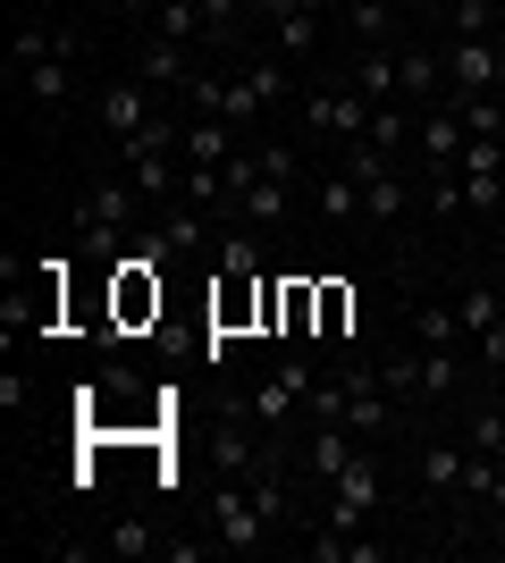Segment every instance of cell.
<instances>
[{"label":"cell","instance_id":"1","mask_svg":"<svg viewBox=\"0 0 505 563\" xmlns=\"http://www.w3.org/2000/svg\"><path fill=\"white\" fill-rule=\"evenodd\" d=\"M371 110H380V101L362 93V85H320V93H304V126H312V135H329V143L371 135Z\"/></svg>","mask_w":505,"mask_h":563},{"label":"cell","instance_id":"2","mask_svg":"<svg viewBox=\"0 0 505 563\" xmlns=\"http://www.w3.org/2000/svg\"><path fill=\"white\" fill-rule=\"evenodd\" d=\"M438 59H447V85H455V93H497V85H505V43H497V34H481V43L447 34Z\"/></svg>","mask_w":505,"mask_h":563},{"label":"cell","instance_id":"3","mask_svg":"<svg viewBox=\"0 0 505 563\" xmlns=\"http://www.w3.org/2000/svg\"><path fill=\"white\" fill-rule=\"evenodd\" d=\"M455 320H463V336L481 345V362H488V371H505V303H497V286H488V278H472V286L455 295Z\"/></svg>","mask_w":505,"mask_h":563},{"label":"cell","instance_id":"4","mask_svg":"<svg viewBox=\"0 0 505 563\" xmlns=\"http://www.w3.org/2000/svg\"><path fill=\"white\" fill-rule=\"evenodd\" d=\"M371 514H380V463L354 454V463L329 479V530H362Z\"/></svg>","mask_w":505,"mask_h":563},{"label":"cell","instance_id":"5","mask_svg":"<svg viewBox=\"0 0 505 563\" xmlns=\"http://www.w3.org/2000/svg\"><path fill=\"white\" fill-rule=\"evenodd\" d=\"M312 387H320V371H304V362H287V371H270L262 387L244 396V412H253V421H262V429H287L295 412H304V396H312Z\"/></svg>","mask_w":505,"mask_h":563},{"label":"cell","instance_id":"6","mask_svg":"<svg viewBox=\"0 0 505 563\" xmlns=\"http://www.w3.org/2000/svg\"><path fill=\"white\" fill-rule=\"evenodd\" d=\"M455 168H463V202L472 211H497L505 202V135H472Z\"/></svg>","mask_w":505,"mask_h":563},{"label":"cell","instance_id":"7","mask_svg":"<svg viewBox=\"0 0 505 563\" xmlns=\"http://www.w3.org/2000/svg\"><path fill=\"white\" fill-rule=\"evenodd\" d=\"M144 85H152V76H110V85H101V126H110L119 143H135V135L152 126V118H161Z\"/></svg>","mask_w":505,"mask_h":563},{"label":"cell","instance_id":"8","mask_svg":"<svg viewBox=\"0 0 505 563\" xmlns=\"http://www.w3.org/2000/svg\"><path fill=\"white\" fill-rule=\"evenodd\" d=\"M211 530H219V547L228 555H253L262 547V505H253V488H219V505H211Z\"/></svg>","mask_w":505,"mask_h":563},{"label":"cell","instance_id":"9","mask_svg":"<svg viewBox=\"0 0 505 563\" xmlns=\"http://www.w3.org/2000/svg\"><path fill=\"white\" fill-rule=\"evenodd\" d=\"M413 143H421V161H430V168H455L472 135H463L455 101H430V110H421V135H413Z\"/></svg>","mask_w":505,"mask_h":563},{"label":"cell","instance_id":"10","mask_svg":"<svg viewBox=\"0 0 505 563\" xmlns=\"http://www.w3.org/2000/svg\"><path fill=\"white\" fill-rule=\"evenodd\" d=\"M354 454L362 446H354V429H345V421H312V429H304V471H312V479H337Z\"/></svg>","mask_w":505,"mask_h":563},{"label":"cell","instance_id":"11","mask_svg":"<svg viewBox=\"0 0 505 563\" xmlns=\"http://www.w3.org/2000/svg\"><path fill=\"white\" fill-rule=\"evenodd\" d=\"M354 85H362L371 101H405V51H396V43H362Z\"/></svg>","mask_w":505,"mask_h":563},{"label":"cell","instance_id":"12","mask_svg":"<svg viewBox=\"0 0 505 563\" xmlns=\"http://www.w3.org/2000/svg\"><path fill=\"white\" fill-rule=\"evenodd\" d=\"M177 152H186V161H202V168H228V161H237V126H228L219 110H202V118H186Z\"/></svg>","mask_w":505,"mask_h":563},{"label":"cell","instance_id":"13","mask_svg":"<svg viewBox=\"0 0 505 563\" xmlns=\"http://www.w3.org/2000/svg\"><path fill=\"white\" fill-rule=\"evenodd\" d=\"M127 186L144 194V202H177V186H186V168L168 161V152H152V143H135V152H127Z\"/></svg>","mask_w":505,"mask_h":563},{"label":"cell","instance_id":"14","mask_svg":"<svg viewBox=\"0 0 505 563\" xmlns=\"http://www.w3.org/2000/svg\"><path fill=\"white\" fill-rule=\"evenodd\" d=\"M152 43H211L202 0H152Z\"/></svg>","mask_w":505,"mask_h":563},{"label":"cell","instance_id":"15","mask_svg":"<svg viewBox=\"0 0 505 563\" xmlns=\"http://www.w3.org/2000/svg\"><path fill=\"white\" fill-rule=\"evenodd\" d=\"M237 211H244V228H287V211H295V186L262 177V186H244V194H237Z\"/></svg>","mask_w":505,"mask_h":563},{"label":"cell","instance_id":"16","mask_svg":"<svg viewBox=\"0 0 505 563\" xmlns=\"http://www.w3.org/2000/svg\"><path fill=\"white\" fill-rule=\"evenodd\" d=\"M135 202H144L135 186H94V194H85V228L127 235V228H135Z\"/></svg>","mask_w":505,"mask_h":563},{"label":"cell","instance_id":"17","mask_svg":"<svg viewBox=\"0 0 505 563\" xmlns=\"http://www.w3.org/2000/svg\"><path fill=\"white\" fill-rule=\"evenodd\" d=\"M413 336H421L430 353H463V345H472L463 320H455V303H421V311H413Z\"/></svg>","mask_w":505,"mask_h":563},{"label":"cell","instance_id":"18","mask_svg":"<svg viewBox=\"0 0 505 563\" xmlns=\"http://www.w3.org/2000/svg\"><path fill=\"white\" fill-rule=\"evenodd\" d=\"M438 85H447V59H438V51H405V101L413 110H430Z\"/></svg>","mask_w":505,"mask_h":563},{"label":"cell","instance_id":"19","mask_svg":"<svg viewBox=\"0 0 505 563\" xmlns=\"http://www.w3.org/2000/svg\"><path fill=\"white\" fill-rule=\"evenodd\" d=\"M219 269H228V278H262V228H228L219 235Z\"/></svg>","mask_w":505,"mask_h":563},{"label":"cell","instance_id":"20","mask_svg":"<svg viewBox=\"0 0 505 563\" xmlns=\"http://www.w3.org/2000/svg\"><path fill=\"white\" fill-rule=\"evenodd\" d=\"M144 76H152V85H177V93H186L202 68L186 59V43H144Z\"/></svg>","mask_w":505,"mask_h":563},{"label":"cell","instance_id":"21","mask_svg":"<svg viewBox=\"0 0 505 563\" xmlns=\"http://www.w3.org/2000/svg\"><path fill=\"white\" fill-rule=\"evenodd\" d=\"M405 202H413V186H405V177H396V168L362 186V219H380V228H387V219H405Z\"/></svg>","mask_w":505,"mask_h":563},{"label":"cell","instance_id":"22","mask_svg":"<svg viewBox=\"0 0 505 563\" xmlns=\"http://www.w3.org/2000/svg\"><path fill=\"white\" fill-rule=\"evenodd\" d=\"M463 471H472V454H463V446H447V438L421 446V488H463Z\"/></svg>","mask_w":505,"mask_h":563},{"label":"cell","instance_id":"23","mask_svg":"<svg viewBox=\"0 0 505 563\" xmlns=\"http://www.w3.org/2000/svg\"><path fill=\"white\" fill-rule=\"evenodd\" d=\"M68 59H34V68H25V101H43V110H59V101H68Z\"/></svg>","mask_w":505,"mask_h":563},{"label":"cell","instance_id":"24","mask_svg":"<svg viewBox=\"0 0 505 563\" xmlns=\"http://www.w3.org/2000/svg\"><path fill=\"white\" fill-rule=\"evenodd\" d=\"M312 211H320V219H354V211H362V186L337 168V177H320V186H312Z\"/></svg>","mask_w":505,"mask_h":563},{"label":"cell","instance_id":"25","mask_svg":"<svg viewBox=\"0 0 505 563\" xmlns=\"http://www.w3.org/2000/svg\"><path fill=\"white\" fill-rule=\"evenodd\" d=\"M211 463H219V471H253V463H262V446H253L237 421H219V429H211Z\"/></svg>","mask_w":505,"mask_h":563},{"label":"cell","instance_id":"26","mask_svg":"<svg viewBox=\"0 0 505 563\" xmlns=\"http://www.w3.org/2000/svg\"><path fill=\"white\" fill-rule=\"evenodd\" d=\"M447 34H463V43L497 34V0H447Z\"/></svg>","mask_w":505,"mask_h":563},{"label":"cell","instance_id":"27","mask_svg":"<svg viewBox=\"0 0 505 563\" xmlns=\"http://www.w3.org/2000/svg\"><path fill=\"white\" fill-rule=\"evenodd\" d=\"M455 118H463V135H505V101L497 93H455Z\"/></svg>","mask_w":505,"mask_h":563},{"label":"cell","instance_id":"28","mask_svg":"<svg viewBox=\"0 0 505 563\" xmlns=\"http://www.w3.org/2000/svg\"><path fill=\"white\" fill-rule=\"evenodd\" d=\"M455 378H463V353H430V345H421V404L455 396Z\"/></svg>","mask_w":505,"mask_h":563},{"label":"cell","instance_id":"29","mask_svg":"<svg viewBox=\"0 0 505 563\" xmlns=\"http://www.w3.org/2000/svg\"><path fill=\"white\" fill-rule=\"evenodd\" d=\"M380 387H387L396 404L421 396V345H413V353H387V362H380Z\"/></svg>","mask_w":505,"mask_h":563},{"label":"cell","instance_id":"30","mask_svg":"<svg viewBox=\"0 0 505 563\" xmlns=\"http://www.w3.org/2000/svg\"><path fill=\"white\" fill-rule=\"evenodd\" d=\"M161 235H168V253L186 261L194 244H202V202H168V219H161Z\"/></svg>","mask_w":505,"mask_h":563},{"label":"cell","instance_id":"31","mask_svg":"<svg viewBox=\"0 0 505 563\" xmlns=\"http://www.w3.org/2000/svg\"><path fill=\"white\" fill-rule=\"evenodd\" d=\"M371 143H380V152L413 143V101H380V110H371Z\"/></svg>","mask_w":505,"mask_h":563},{"label":"cell","instance_id":"32","mask_svg":"<svg viewBox=\"0 0 505 563\" xmlns=\"http://www.w3.org/2000/svg\"><path fill=\"white\" fill-rule=\"evenodd\" d=\"M387 168H396V152H380L371 135L345 143V177H354V186H371V177H387Z\"/></svg>","mask_w":505,"mask_h":563},{"label":"cell","instance_id":"33","mask_svg":"<svg viewBox=\"0 0 505 563\" xmlns=\"http://www.w3.org/2000/svg\"><path fill=\"white\" fill-rule=\"evenodd\" d=\"M430 219H455V211H472L463 202V168H430V202H421Z\"/></svg>","mask_w":505,"mask_h":563},{"label":"cell","instance_id":"34","mask_svg":"<svg viewBox=\"0 0 505 563\" xmlns=\"http://www.w3.org/2000/svg\"><path fill=\"white\" fill-rule=\"evenodd\" d=\"M345 18H354L362 43H387V25H396V0H345Z\"/></svg>","mask_w":505,"mask_h":563},{"label":"cell","instance_id":"35","mask_svg":"<svg viewBox=\"0 0 505 563\" xmlns=\"http://www.w3.org/2000/svg\"><path fill=\"white\" fill-rule=\"evenodd\" d=\"M244 85H253V101H262V110H278V93H287V68H278V59H244Z\"/></svg>","mask_w":505,"mask_h":563},{"label":"cell","instance_id":"36","mask_svg":"<svg viewBox=\"0 0 505 563\" xmlns=\"http://www.w3.org/2000/svg\"><path fill=\"white\" fill-rule=\"evenodd\" d=\"M101 547L135 563V555H152V547H161V539H152V521H135V514H127V521H110V539H101Z\"/></svg>","mask_w":505,"mask_h":563},{"label":"cell","instance_id":"37","mask_svg":"<svg viewBox=\"0 0 505 563\" xmlns=\"http://www.w3.org/2000/svg\"><path fill=\"white\" fill-rule=\"evenodd\" d=\"M278 25V51H287V59H312L320 51V18H270Z\"/></svg>","mask_w":505,"mask_h":563},{"label":"cell","instance_id":"38","mask_svg":"<svg viewBox=\"0 0 505 563\" xmlns=\"http://www.w3.org/2000/svg\"><path fill=\"white\" fill-rule=\"evenodd\" d=\"M472 454H488V463H505V404H488V412H472Z\"/></svg>","mask_w":505,"mask_h":563},{"label":"cell","instance_id":"39","mask_svg":"<svg viewBox=\"0 0 505 563\" xmlns=\"http://www.w3.org/2000/svg\"><path fill=\"white\" fill-rule=\"evenodd\" d=\"M262 177H278V186H304V152H295V143H262Z\"/></svg>","mask_w":505,"mask_h":563},{"label":"cell","instance_id":"40","mask_svg":"<svg viewBox=\"0 0 505 563\" xmlns=\"http://www.w3.org/2000/svg\"><path fill=\"white\" fill-rule=\"evenodd\" d=\"M219 177H228V202H237L244 186H262V152H237V161L219 168Z\"/></svg>","mask_w":505,"mask_h":563},{"label":"cell","instance_id":"41","mask_svg":"<svg viewBox=\"0 0 505 563\" xmlns=\"http://www.w3.org/2000/svg\"><path fill=\"white\" fill-rule=\"evenodd\" d=\"M202 18H211V43H228L237 34V0H202Z\"/></svg>","mask_w":505,"mask_h":563},{"label":"cell","instance_id":"42","mask_svg":"<svg viewBox=\"0 0 505 563\" xmlns=\"http://www.w3.org/2000/svg\"><path fill=\"white\" fill-rule=\"evenodd\" d=\"M270 18H329V0H262Z\"/></svg>","mask_w":505,"mask_h":563},{"label":"cell","instance_id":"43","mask_svg":"<svg viewBox=\"0 0 505 563\" xmlns=\"http://www.w3.org/2000/svg\"><path fill=\"white\" fill-rule=\"evenodd\" d=\"M161 555L168 563H202V555H211V539H161Z\"/></svg>","mask_w":505,"mask_h":563},{"label":"cell","instance_id":"44","mask_svg":"<svg viewBox=\"0 0 505 563\" xmlns=\"http://www.w3.org/2000/svg\"><path fill=\"white\" fill-rule=\"evenodd\" d=\"M481 505H497V514H505V471H488V488H481Z\"/></svg>","mask_w":505,"mask_h":563},{"label":"cell","instance_id":"45","mask_svg":"<svg viewBox=\"0 0 505 563\" xmlns=\"http://www.w3.org/2000/svg\"><path fill=\"white\" fill-rule=\"evenodd\" d=\"M43 9H51V18H68V9H85V0H43Z\"/></svg>","mask_w":505,"mask_h":563},{"label":"cell","instance_id":"46","mask_svg":"<svg viewBox=\"0 0 505 563\" xmlns=\"http://www.w3.org/2000/svg\"><path fill=\"white\" fill-rule=\"evenodd\" d=\"M396 9H413V0H396Z\"/></svg>","mask_w":505,"mask_h":563},{"label":"cell","instance_id":"47","mask_svg":"<svg viewBox=\"0 0 505 563\" xmlns=\"http://www.w3.org/2000/svg\"><path fill=\"white\" fill-rule=\"evenodd\" d=\"M497 404H505V396H497Z\"/></svg>","mask_w":505,"mask_h":563}]
</instances>
